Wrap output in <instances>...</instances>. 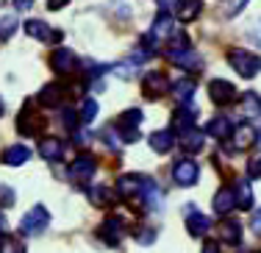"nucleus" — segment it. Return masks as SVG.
<instances>
[{
	"label": "nucleus",
	"mask_w": 261,
	"mask_h": 253,
	"mask_svg": "<svg viewBox=\"0 0 261 253\" xmlns=\"http://www.w3.org/2000/svg\"><path fill=\"white\" fill-rule=\"evenodd\" d=\"M172 34H175V20H172V17H167V14H161L159 20L153 22V28L147 31V36H145V42H142V45L153 53V50H159L164 42H170Z\"/></svg>",
	"instance_id": "1"
},
{
	"label": "nucleus",
	"mask_w": 261,
	"mask_h": 253,
	"mask_svg": "<svg viewBox=\"0 0 261 253\" xmlns=\"http://www.w3.org/2000/svg\"><path fill=\"white\" fill-rule=\"evenodd\" d=\"M228 61H231V67L242 78H253L261 70V59L250 50H231L228 53Z\"/></svg>",
	"instance_id": "2"
},
{
	"label": "nucleus",
	"mask_w": 261,
	"mask_h": 253,
	"mask_svg": "<svg viewBox=\"0 0 261 253\" xmlns=\"http://www.w3.org/2000/svg\"><path fill=\"white\" fill-rule=\"evenodd\" d=\"M50 223V212H47L45 206H34L31 212H25V217L20 220V231L28 234V237H36V234H42Z\"/></svg>",
	"instance_id": "3"
},
{
	"label": "nucleus",
	"mask_w": 261,
	"mask_h": 253,
	"mask_svg": "<svg viewBox=\"0 0 261 253\" xmlns=\"http://www.w3.org/2000/svg\"><path fill=\"white\" fill-rule=\"evenodd\" d=\"M17 128H20V134H25V137H34V134H39V128H45V117L36 114L34 103H25V109L17 117Z\"/></svg>",
	"instance_id": "4"
},
{
	"label": "nucleus",
	"mask_w": 261,
	"mask_h": 253,
	"mask_svg": "<svg viewBox=\"0 0 261 253\" xmlns=\"http://www.w3.org/2000/svg\"><path fill=\"white\" fill-rule=\"evenodd\" d=\"M95 170H97V159L92 156V153H81L75 162L70 164V178L78 181V184H86L92 175H95Z\"/></svg>",
	"instance_id": "5"
},
{
	"label": "nucleus",
	"mask_w": 261,
	"mask_h": 253,
	"mask_svg": "<svg viewBox=\"0 0 261 253\" xmlns=\"http://www.w3.org/2000/svg\"><path fill=\"white\" fill-rule=\"evenodd\" d=\"M172 86H170V78L164 75V72H147L145 78H142V95L145 97H161V95H167Z\"/></svg>",
	"instance_id": "6"
},
{
	"label": "nucleus",
	"mask_w": 261,
	"mask_h": 253,
	"mask_svg": "<svg viewBox=\"0 0 261 253\" xmlns=\"http://www.w3.org/2000/svg\"><path fill=\"white\" fill-rule=\"evenodd\" d=\"M200 178V167H197V162H192V159H181V162L172 164V181L181 184V187H192V184Z\"/></svg>",
	"instance_id": "7"
},
{
	"label": "nucleus",
	"mask_w": 261,
	"mask_h": 253,
	"mask_svg": "<svg viewBox=\"0 0 261 253\" xmlns=\"http://www.w3.org/2000/svg\"><path fill=\"white\" fill-rule=\"evenodd\" d=\"M139 122H142V112H139V109L125 112L120 120H117V131H120V137L125 142H134L136 137H139Z\"/></svg>",
	"instance_id": "8"
},
{
	"label": "nucleus",
	"mask_w": 261,
	"mask_h": 253,
	"mask_svg": "<svg viewBox=\"0 0 261 253\" xmlns=\"http://www.w3.org/2000/svg\"><path fill=\"white\" fill-rule=\"evenodd\" d=\"M208 95L211 100L217 103V106H228V103L236 100V86L231 81H222V78H217V81L208 84Z\"/></svg>",
	"instance_id": "9"
},
{
	"label": "nucleus",
	"mask_w": 261,
	"mask_h": 253,
	"mask_svg": "<svg viewBox=\"0 0 261 253\" xmlns=\"http://www.w3.org/2000/svg\"><path fill=\"white\" fill-rule=\"evenodd\" d=\"M97 234H100V239L106 245L114 248V245H120V239L125 237V223H122L120 217H109L100 228H97Z\"/></svg>",
	"instance_id": "10"
},
{
	"label": "nucleus",
	"mask_w": 261,
	"mask_h": 253,
	"mask_svg": "<svg viewBox=\"0 0 261 253\" xmlns=\"http://www.w3.org/2000/svg\"><path fill=\"white\" fill-rule=\"evenodd\" d=\"M147 181H150V178H145V175H122L120 181H117V192L122 197H139L145 192Z\"/></svg>",
	"instance_id": "11"
},
{
	"label": "nucleus",
	"mask_w": 261,
	"mask_h": 253,
	"mask_svg": "<svg viewBox=\"0 0 261 253\" xmlns=\"http://www.w3.org/2000/svg\"><path fill=\"white\" fill-rule=\"evenodd\" d=\"M75 64H78L75 53H70V50H53L50 67H53L56 75H67V72H72V70H75Z\"/></svg>",
	"instance_id": "12"
},
{
	"label": "nucleus",
	"mask_w": 261,
	"mask_h": 253,
	"mask_svg": "<svg viewBox=\"0 0 261 253\" xmlns=\"http://www.w3.org/2000/svg\"><path fill=\"white\" fill-rule=\"evenodd\" d=\"M170 61L181 70H189V72H197L203 70V59L197 56L195 50H181V53H170Z\"/></svg>",
	"instance_id": "13"
},
{
	"label": "nucleus",
	"mask_w": 261,
	"mask_h": 253,
	"mask_svg": "<svg viewBox=\"0 0 261 253\" xmlns=\"http://www.w3.org/2000/svg\"><path fill=\"white\" fill-rule=\"evenodd\" d=\"M186 231L192 234V237H200V234H206L208 228H211V220L206 217V214H200V212H195V209H186Z\"/></svg>",
	"instance_id": "14"
},
{
	"label": "nucleus",
	"mask_w": 261,
	"mask_h": 253,
	"mask_svg": "<svg viewBox=\"0 0 261 253\" xmlns=\"http://www.w3.org/2000/svg\"><path fill=\"white\" fill-rule=\"evenodd\" d=\"M195 120H197V109L195 106H178L175 114H172V122H175L178 131H189V128H195Z\"/></svg>",
	"instance_id": "15"
},
{
	"label": "nucleus",
	"mask_w": 261,
	"mask_h": 253,
	"mask_svg": "<svg viewBox=\"0 0 261 253\" xmlns=\"http://www.w3.org/2000/svg\"><path fill=\"white\" fill-rule=\"evenodd\" d=\"M28 156H31V153H28L25 145H9V147L3 150V156H0V159H3L6 167H20V164L28 162Z\"/></svg>",
	"instance_id": "16"
},
{
	"label": "nucleus",
	"mask_w": 261,
	"mask_h": 253,
	"mask_svg": "<svg viewBox=\"0 0 261 253\" xmlns=\"http://www.w3.org/2000/svg\"><path fill=\"white\" fill-rule=\"evenodd\" d=\"M236 209V192L231 187H222L220 192L214 195V212L217 214H228Z\"/></svg>",
	"instance_id": "17"
},
{
	"label": "nucleus",
	"mask_w": 261,
	"mask_h": 253,
	"mask_svg": "<svg viewBox=\"0 0 261 253\" xmlns=\"http://www.w3.org/2000/svg\"><path fill=\"white\" fill-rule=\"evenodd\" d=\"M220 239L228 245H239L242 242V223L239 220H222L220 223Z\"/></svg>",
	"instance_id": "18"
},
{
	"label": "nucleus",
	"mask_w": 261,
	"mask_h": 253,
	"mask_svg": "<svg viewBox=\"0 0 261 253\" xmlns=\"http://www.w3.org/2000/svg\"><path fill=\"white\" fill-rule=\"evenodd\" d=\"M178 139H181V147H184V150H189V153L203 150V142H206V137H203V131H197V128L181 131V134H178Z\"/></svg>",
	"instance_id": "19"
},
{
	"label": "nucleus",
	"mask_w": 261,
	"mask_h": 253,
	"mask_svg": "<svg viewBox=\"0 0 261 253\" xmlns=\"http://www.w3.org/2000/svg\"><path fill=\"white\" fill-rule=\"evenodd\" d=\"M172 9H175L178 20L192 22V20H197V14L203 11V3H197V0H186V3H172Z\"/></svg>",
	"instance_id": "20"
},
{
	"label": "nucleus",
	"mask_w": 261,
	"mask_h": 253,
	"mask_svg": "<svg viewBox=\"0 0 261 253\" xmlns=\"http://www.w3.org/2000/svg\"><path fill=\"white\" fill-rule=\"evenodd\" d=\"M195 89H197L195 78H181V81H175V86H172V95H175V100L181 106H186L192 100V95H195Z\"/></svg>",
	"instance_id": "21"
},
{
	"label": "nucleus",
	"mask_w": 261,
	"mask_h": 253,
	"mask_svg": "<svg viewBox=\"0 0 261 253\" xmlns=\"http://www.w3.org/2000/svg\"><path fill=\"white\" fill-rule=\"evenodd\" d=\"M39 153H42V159H47V162H56V159L64 156V145H61V139L47 137V139L39 142Z\"/></svg>",
	"instance_id": "22"
},
{
	"label": "nucleus",
	"mask_w": 261,
	"mask_h": 253,
	"mask_svg": "<svg viewBox=\"0 0 261 253\" xmlns=\"http://www.w3.org/2000/svg\"><path fill=\"white\" fill-rule=\"evenodd\" d=\"M242 114H245L247 120H258L261 117V97L256 92H245V95H242Z\"/></svg>",
	"instance_id": "23"
},
{
	"label": "nucleus",
	"mask_w": 261,
	"mask_h": 253,
	"mask_svg": "<svg viewBox=\"0 0 261 253\" xmlns=\"http://www.w3.org/2000/svg\"><path fill=\"white\" fill-rule=\"evenodd\" d=\"M206 131H208L214 139H231L233 125H231V120H228V117H214V120L208 122V128H206Z\"/></svg>",
	"instance_id": "24"
},
{
	"label": "nucleus",
	"mask_w": 261,
	"mask_h": 253,
	"mask_svg": "<svg viewBox=\"0 0 261 253\" xmlns=\"http://www.w3.org/2000/svg\"><path fill=\"white\" fill-rule=\"evenodd\" d=\"M172 145H175V134H172V131H156V134H150V147L156 153H167Z\"/></svg>",
	"instance_id": "25"
},
{
	"label": "nucleus",
	"mask_w": 261,
	"mask_h": 253,
	"mask_svg": "<svg viewBox=\"0 0 261 253\" xmlns=\"http://www.w3.org/2000/svg\"><path fill=\"white\" fill-rule=\"evenodd\" d=\"M89 200H92V206H100V209H109L111 203H114V195H111V189L109 187H92L89 189Z\"/></svg>",
	"instance_id": "26"
},
{
	"label": "nucleus",
	"mask_w": 261,
	"mask_h": 253,
	"mask_svg": "<svg viewBox=\"0 0 261 253\" xmlns=\"http://www.w3.org/2000/svg\"><path fill=\"white\" fill-rule=\"evenodd\" d=\"M25 34H28V36H34V39L50 42V36H53V28H47L42 20H28V22H25Z\"/></svg>",
	"instance_id": "27"
},
{
	"label": "nucleus",
	"mask_w": 261,
	"mask_h": 253,
	"mask_svg": "<svg viewBox=\"0 0 261 253\" xmlns=\"http://www.w3.org/2000/svg\"><path fill=\"white\" fill-rule=\"evenodd\" d=\"M59 100H61V84L42 86V92H39V103H42V106H59Z\"/></svg>",
	"instance_id": "28"
},
{
	"label": "nucleus",
	"mask_w": 261,
	"mask_h": 253,
	"mask_svg": "<svg viewBox=\"0 0 261 253\" xmlns=\"http://www.w3.org/2000/svg\"><path fill=\"white\" fill-rule=\"evenodd\" d=\"M256 137H258V134L253 131L250 125H242L239 131L233 134V147H236V150H245V147H250L253 142H256Z\"/></svg>",
	"instance_id": "29"
},
{
	"label": "nucleus",
	"mask_w": 261,
	"mask_h": 253,
	"mask_svg": "<svg viewBox=\"0 0 261 253\" xmlns=\"http://www.w3.org/2000/svg\"><path fill=\"white\" fill-rule=\"evenodd\" d=\"M233 192H236V206H242V209H250V206H253V189H250V181H239Z\"/></svg>",
	"instance_id": "30"
},
{
	"label": "nucleus",
	"mask_w": 261,
	"mask_h": 253,
	"mask_svg": "<svg viewBox=\"0 0 261 253\" xmlns=\"http://www.w3.org/2000/svg\"><path fill=\"white\" fill-rule=\"evenodd\" d=\"M17 14H6V17H0V39H9L11 34L17 31Z\"/></svg>",
	"instance_id": "31"
},
{
	"label": "nucleus",
	"mask_w": 261,
	"mask_h": 253,
	"mask_svg": "<svg viewBox=\"0 0 261 253\" xmlns=\"http://www.w3.org/2000/svg\"><path fill=\"white\" fill-rule=\"evenodd\" d=\"M0 253H25V248L17 237H3L0 239Z\"/></svg>",
	"instance_id": "32"
},
{
	"label": "nucleus",
	"mask_w": 261,
	"mask_h": 253,
	"mask_svg": "<svg viewBox=\"0 0 261 253\" xmlns=\"http://www.w3.org/2000/svg\"><path fill=\"white\" fill-rule=\"evenodd\" d=\"M95 114H97V100L86 97V103L81 106V122H84V125H89V122L95 120Z\"/></svg>",
	"instance_id": "33"
},
{
	"label": "nucleus",
	"mask_w": 261,
	"mask_h": 253,
	"mask_svg": "<svg viewBox=\"0 0 261 253\" xmlns=\"http://www.w3.org/2000/svg\"><path fill=\"white\" fill-rule=\"evenodd\" d=\"M247 178H261V150L247 162Z\"/></svg>",
	"instance_id": "34"
},
{
	"label": "nucleus",
	"mask_w": 261,
	"mask_h": 253,
	"mask_svg": "<svg viewBox=\"0 0 261 253\" xmlns=\"http://www.w3.org/2000/svg\"><path fill=\"white\" fill-rule=\"evenodd\" d=\"M61 125H67V128H70V131H72V128L78 125V114L72 112L70 106H64V109H61Z\"/></svg>",
	"instance_id": "35"
},
{
	"label": "nucleus",
	"mask_w": 261,
	"mask_h": 253,
	"mask_svg": "<svg viewBox=\"0 0 261 253\" xmlns=\"http://www.w3.org/2000/svg\"><path fill=\"white\" fill-rule=\"evenodd\" d=\"M134 239H136V242H142V245H153V242H156V234H153L150 228H139V231L134 234Z\"/></svg>",
	"instance_id": "36"
},
{
	"label": "nucleus",
	"mask_w": 261,
	"mask_h": 253,
	"mask_svg": "<svg viewBox=\"0 0 261 253\" xmlns=\"http://www.w3.org/2000/svg\"><path fill=\"white\" fill-rule=\"evenodd\" d=\"M14 203V192H11V187H0V206H11Z\"/></svg>",
	"instance_id": "37"
},
{
	"label": "nucleus",
	"mask_w": 261,
	"mask_h": 253,
	"mask_svg": "<svg viewBox=\"0 0 261 253\" xmlns=\"http://www.w3.org/2000/svg\"><path fill=\"white\" fill-rule=\"evenodd\" d=\"M203 253H220V245H217L214 239H206V242H203Z\"/></svg>",
	"instance_id": "38"
},
{
	"label": "nucleus",
	"mask_w": 261,
	"mask_h": 253,
	"mask_svg": "<svg viewBox=\"0 0 261 253\" xmlns=\"http://www.w3.org/2000/svg\"><path fill=\"white\" fill-rule=\"evenodd\" d=\"M253 231H256V234H261V209H258L256 214H253Z\"/></svg>",
	"instance_id": "39"
},
{
	"label": "nucleus",
	"mask_w": 261,
	"mask_h": 253,
	"mask_svg": "<svg viewBox=\"0 0 261 253\" xmlns=\"http://www.w3.org/2000/svg\"><path fill=\"white\" fill-rule=\"evenodd\" d=\"M253 31H258V34H256V36H258V39H261V20L256 22V26H253Z\"/></svg>",
	"instance_id": "40"
},
{
	"label": "nucleus",
	"mask_w": 261,
	"mask_h": 253,
	"mask_svg": "<svg viewBox=\"0 0 261 253\" xmlns=\"http://www.w3.org/2000/svg\"><path fill=\"white\" fill-rule=\"evenodd\" d=\"M3 228H6V220H3V214H0V231H3Z\"/></svg>",
	"instance_id": "41"
},
{
	"label": "nucleus",
	"mask_w": 261,
	"mask_h": 253,
	"mask_svg": "<svg viewBox=\"0 0 261 253\" xmlns=\"http://www.w3.org/2000/svg\"><path fill=\"white\" fill-rule=\"evenodd\" d=\"M3 112H6V109H3V100H0V117H3Z\"/></svg>",
	"instance_id": "42"
},
{
	"label": "nucleus",
	"mask_w": 261,
	"mask_h": 253,
	"mask_svg": "<svg viewBox=\"0 0 261 253\" xmlns=\"http://www.w3.org/2000/svg\"><path fill=\"white\" fill-rule=\"evenodd\" d=\"M258 139H261V134H258Z\"/></svg>",
	"instance_id": "43"
}]
</instances>
